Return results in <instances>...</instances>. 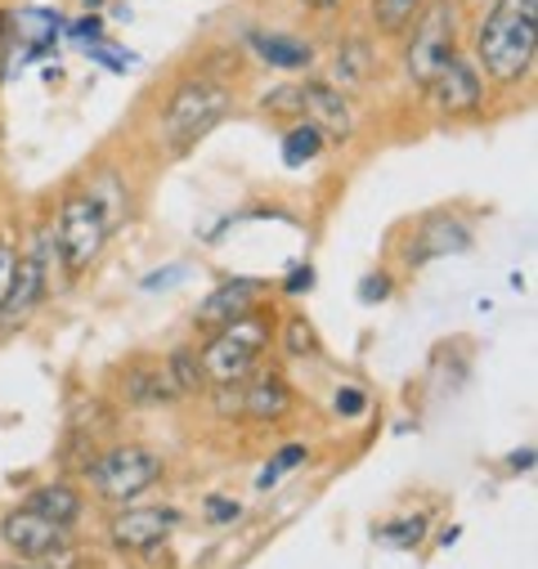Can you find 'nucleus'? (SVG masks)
Wrapping results in <instances>:
<instances>
[{
  "instance_id": "obj_1",
  "label": "nucleus",
  "mask_w": 538,
  "mask_h": 569,
  "mask_svg": "<svg viewBox=\"0 0 538 569\" xmlns=\"http://www.w3.org/2000/svg\"><path fill=\"white\" fill-rule=\"evenodd\" d=\"M538 54V0H494L476 28V68L498 86H516L534 72Z\"/></svg>"
},
{
  "instance_id": "obj_2",
  "label": "nucleus",
  "mask_w": 538,
  "mask_h": 569,
  "mask_svg": "<svg viewBox=\"0 0 538 569\" xmlns=\"http://www.w3.org/2000/svg\"><path fill=\"white\" fill-rule=\"evenodd\" d=\"M458 54V0H427L422 14L404 28V77L427 86Z\"/></svg>"
},
{
  "instance_id": "obj_3",
  "label": "nucleus",
  "mask_w": 538,
  "mask_h": 569,
  "mask_svg": "<svg viewBox=\"0 0 538 569\" xmlns=\"http://www.w3.org/2000/svg\"><path fill=\"white\" fill-rule=\"evenodd\" d=\"M229 90L211 77H189L176 86V94L167 99V112H162V134L176 153L193 149L202 134H211L225 117H229Z\"/></svg>"
},
{
  "instance_id": "obj_4",
  "label": "nucleus",
  "mask_w": 538,
  "mask_h": 569,
  "mask_svg": "<svg viewBox=\"0 0 538 569\" xmlns=\"http://www.w3.org/2000/svg\"><path fill=\"white\" fill-rule=\"evenodd\" d=\"M269 332H275V323H269V315H260V310H247V315H238L233 323L216 328L211 346L198 355L207 381H216V386L242 381V377L260 363V355H265V346H269Z\"/></svg>"
},
{
  "instance_id": "obj_5",
  "label": "nucleus",
  "mask_w": 538,
  "mask_h": 569,
  "mask_svg": "<svg viewBox=\"0 0 538 569\" xmlns=\"http://www.w3.org/2000/svg\"><path fill=\"white\" fill-rule=\"evenodd\" d=\"M86 476L99 489V498L130 502V498H140L149 485L162 480V458L145 445H117V449L99 453L94 462H86Z\"/></svg>"
},
{
  "instance_id": "obj_6",
  "label": "nucleus",
  "mask_w": 538,
  "mask_h": 569,
  "mask_svg": "<svg viewBox=\"0 0 538 569\" xmlns=\"http://www.w3.org/2000/svg\"><path fill=\"white\" fill-rule=\"evenodd\" d=\"M108 233H112V224H108L103 207L90 193H72L59 211V224H54V247H59V260L68 264V273L90 269L99 260Z\"/></svg>"
},
{
  "instance_id": "obj_7",
  "label": "nucleus",
  "mask_w": 538,
  "mask_h": 569,
  "mask_svg": "<svg viewBox=\"0 0 538 569\" xmlns=\"http://www.w3.org/2000/svg\"><path fill=\"white\" fill-rule=\"evenodd\" d=\"M422 94H427V103H431L436 112L462 117V112H476V108H480V99H485V77H480V68H476L471 59L454 54V59L422 86Z\"/></svg>"
},
{
  "instance_id": "obj_8",
  "label": "nucleus",
  "mask_w": 538,
  "mask_h": 569,
  "mask_svg": "<svg viewBox=\"0 0 538 569\" xmlns=\"http://www.w3.org/2000/svg\"><path fill=\"white\" fill-rule=\"evenodd\" d=\"M50 251H59V247H50V233H37L32 251L19 256L14 278H10V297H6V306H0L6 319H23L46 301V292H50Z\"/></svg>"
},
{
  "instance_id": "obj_9",
  "label": "nucleus",
  "mask_w": 538,
  "mask_h": 569,
  "mask_svg": "<svg viewBox=\"0 0 538 569\" xmlns=\"http://www.w3.org/2000/svg\"><path fill=\"white\" fill-rule=\"evenodd\" d=\"M0 538H6L10 551L28 556V560H41V556H54L68 542V529H59L54 520H46L32 507H23V511H10L6 516V525H0Z\"/></svg>"
},
{
  "instance_id": "obj_10",
  "label": "nucleus",
  "mask_w": 538,
  "mask_h": 569,
  "mask_svg": "<svg viewBox=\"0 0 538 569\" xmlns=\"http://www.w3.org/2000/svg\"><path fill=\"white\" fill-rule=\"evenodd\" d=\"M301 117L323 139H346L350 134V103L332 81H301Z\"/></svg>"
},
{
  "instance_id": "obj_11",
  "label": "nucleus",
  "mask_w": 538,
  "mask_h": 569,
  "mask_svg": "<svg viewBox=\"0 0 538 569\" xmlns=\"http://www.w3.org/2000/svg\"><path fill=\"white\" fill-rule=\"evenodd\" d=\"M180 525V516L171 511V507H130V511H121L117 520H112V542L117 547H130V551H140V547H153V542H162L171 529Z\"/></svg>"
},
{
  "instance_id": "obj_12",
  "label": "nucleus",
  "mask_w": 538,
  "mask_h": 569,
  "mask_svg": "<svg viewBox=\"0 0 538 569\" xmlns=\"http://www.w3.org/2000/svg\"><path fill=\"white\" fill-rule=\"evenodd\" d=\"M458 251H471V229L458 220V216H431L418 238L409 242V264H422V260H436V256H458Z\"/></svg>"
},
{
  "instance_id": "obj_13",
  "label": "nucleus",
  "mask_w": 538,
  "mask_h": 569,
  "mask_svg": "<svg viewBox=\"0 0 538 569\" xmlns=\"http://www.w3.org/2000/svg\"><path fill=\"white\" fill-rule=\"evenodd\" d=\"M121 399L130 408H158V403L180 399V390H176L167 363H134L121 372Z\"/></svg>"
},
{
  "instance_id": "obj_14",
  "label": "nucleus",
  "mask_w": 538,
  "mask_h": 569,
  "mask_svg": "<svg viewBox=\"0 0 538 569\" xmlns=\"http://www.w3.org/2000/svg\"><path fill=\"white\" fill-rule=\"evenodd\" d=\"M256 292H260L256 278H229V282H220V288L198 306V323H202V328H225V323H233L238 315H247V310L256 306Z\"/></svg>"
},
{
  "instance_id": "obj_15",
  "label": "nucleus",
  "mask_w": 538,
  "mask_h": 569,
  "mask_svg": "<svg viewBox=\"0 0 538 569\" xmlns=\"http://www.w3.org/2000/svg\"><path fill=\"white\" fill-rule=\"evenodd\" d=\"M292 408V386L279 372H260L251 386H242V417L251 421H279Z\"/></svg>"
},
{
  "instance_id": "obj_16",
  "label": "nucleus",
  "mask_w": 538,
  "mask_h": 569,
  "mask_svg": "<svg viewBox=\"0 0 538 569\" xmlns=\"http://www.w3.org/2000/svg\"><path fill=\"white\" fill-rule=\"evenodd\" d=\"M247 41H251V50H256L269 68H279V72H301V68H310V59H315L310 41L288 37V32H251Z\"/></svg>"
},
{
  "instance_id": "obj_17",
  "label": "nucleus",
  "mask_w": 538,
  "mask_h": 569,
  "mask_svg": "<svg viewBox=\"0 0 538 569\" xmlns=\"http://www.w3.org/2000/svg\"><path fill=\"white\" fill-rule=\"evenodd\" d=\"M368 72H372V46L363 37H346L337 46V59H332V86L355 90V86L368 81Z\"/></svg>"
},
{
  "instance_id": "obj_18",
  "label": "nucleus",
  "mask_w": 538,
  "mask_h": 569,
  "mask_svg": "<svg viewBox=\"0 0 538 569\" xmlns=\"http://www.w3.org/2000/svg\"><path fill=\"white\" fill-rule=\"evenodd\" d=\"M28 507H32L37 516L54 520L59 529H68V525L81 520V493H77L72 485H41V489L28 498Z\"/></svg>"
},
{
  "instance_id": "obj_19",
  "label": "nucleus",
  "mask_w": 538,
  "mask_h": 569,
  "mask_svg": "<svg viewBox=\"0 0 538 569\" xmlns=\"http://www.w3.org/2000/svg\"><path fill=\"white\" fill-rule=\"evenodd\" d=\"M422 6L427 0H368V14L381 37H404V28L422 14Z\"/></svg>"
},
{
  "instance_id": "obj_20",
  "label": "nucleus",
  "mask_w": 538,
  "mask_h": 569,
  "mask_svg": "<svg viewBox=\"0 0 538 569\" xmlns=\"http://www.w3.org/2000/svg\"><path fill=\"white\" fill-rule=\"evenodd\" d=\"M323 144H328V139H323L310 121H301V126H292V130L283 134V162H288V167H306V162H315V158L323 153Z\"/></svg>"
},
{
  "instance_id": "obj_21",
  "label": "nucleus",
  "mask_w": 538,
  "mask_h": 569,
  "mask_svg": "<svg viewBox=\"0 0 538 569\" xmlns=\"http://www.w3.org/2000/svg\"><path fill=\"white\" fill-rule=\"evenodd\" d=\"M167 368H171V381H176V390H180V395H193V390L207 381L202 359H198L193 350H176V355L167 359Z\"/></svg>"
},
{
  "instance_id": "obj_22",
  "label": "nucleus",
  "mask_w": 538,
  "mask_h": 569,
  "mask_svg": "<svg viewBox=\"0 0 538 569\" xmlns=\"http://www.w3.org/2000/svg\"><path fill=\"white\" fill-rule=\"evenodd\" d=\"M301 462H306V445H288L283 453H275V458L265 462V471L256 476V489H275V485H279L288 471H297Z\"/></svg>"
},
{
  "instance_id": "obj_23",
  "label": "nucleus",
  "mask_w": 538,
  "mask_h": 569,
  "mask_svg": "<svg viewBox=\"0 0 538 569\" xmlns=\"http://www.w3.org/2000/svg\"><path fill=\"white\" fill-rule=\"evenodd\" d=\"M422 533H427V516L386 520V525L377 529V538H381V542H390V547H418V542H422Z\"/></svg>"
},
{
  "instance_id": "obj_24",
  "label": "nucleus",
  "mask_w": 538,
  "mask_h": 569,
  "mask_svg": "<svg viewBox=\"0 0 538 569\" xmlns=\"http://www.w3.org/2000/svg\"><path fill=\"white\" fill-rule=\"evenodd\" d=\"M283 332H288V350H292V355H315V350H319L315 328H310L301 315H292V319L283 323Z\"/></svg>"
},
{
  "instance_id": "obj_25",
  "label": "nucleus",
  "mask_w": 538,
  "mask_h": 569,
  "mask_svg": "<svg viewBox=\"0 0 538 569\" xmlns=\"http://www.w3.org/2000/svg\"><path fill=\"white\" fill-rule=\"evenodd\" d=\"M260 103H265V112H301V81H297V86L269 90Z\"/></svg>"
},
{
  "instance_id": "obj_26",
  "label": "nucleus",
  "mask_w": 538,
  "mask_h": 569,
  "mask_svg": "<svg viewBox=\"0 0 538 569\" xmlns=\"http://www.w3.org/2000/svg\"><path fill=\"white\" fill-rule=\"evenodd\" d=\"M94 63H103V68H112V72H130L134 63H140V59H134V54H121V50H108L103 41H94V46H81Z\"/></svg>"
},
{
  "instance_id": "obj_27",
  "label": "nucleus",
  "mask_w": 538,
  "mask_h": 569,
  "mask_svg": "<svg viewBox=\"0 0 538 569\" xmlns=\"http://www.w3.org/2000/svg\"><path fill=\"white\" fill-rule=\"evenodd\" d=\"M185 278H189V264H167V269L149 273V278L140 282V288H145V292H171L176 282H185Z\"/></svg>"
},
{
  "instance_id": "obj_28",
  "label": "nucleus",
  "mask_w": 538,
  "mask_h": 569,
  "mask_svg": "<svg viewBox=\"0 0 538 569\" xmlns=\"http://www.w3.org/2000/svg\"><path fill=\"white\" fill-rule=\"evenodd\" d=\"M332 408H337L341 417H359V412L368 408V395H363L359 386H341V390H337V399H332Z\"/></svg>"
},
{
  "instance_id": "obj_29",
  "label": "nucleus",
  "mask_w": 538,
  "mask_h": 569,
  "mask_svg": "<svg viewBox=\"0 0 538 569\" xmlns=\"http://www.w3.org/2000/svg\"><path fill=\"white\" fill-rule=\"evenodd\" d=\"M68 37H72L77 46H94V41H103V19H99V14H90V19L72 23V28H68Z\"/></svg>"
},
{
  "instance_id": "obj_30",
  "label": "nucleus",
  "mask_w": 538,
  "mask_h": 569,
  "mask_svg": "<svg viewBox=\"0 0 538 569\" xmlns=\"http://www.w3.org/2000/svg\"><path fill=\"white\" fill-rule=\"evenodd\" d=\"M386 297H390V278H386V273H368V278L359 282V301H363V306L386 301Z\"/></svg>"
},
{
  "instance_id": "obj_31",
  "label": "nucleus",
  "mask_w": 538,
  "mask_h": 569,
  "mask_svg": "<svg viewBox=\"0 0 538 569\" xmlns=\"http://www.w3.org/2000/svg\"><path fill=\"white\" fill-rule=\"evenodd\" d=\"M14 264H19V251L10 242H0V306L10 297V278H14Z\"/></svg>"
},
{
  "instance_id": "obj_32",
  "label": "nucleus",
  "mask_w": 538,
  "mask_h": 569,
  "mask_svg": "<svg viewBox=\"0 0 538 569\" xmlns=\"http://www.w3.org/2000/svg\"><path fill=\"white\" fill-rule=\"evenodd\" d=\"M238 516H242V507L229 502V498H211V502H207V520H216V525H229V520H238Z\"/></svg>"
},
{
  "instance_id": "obj_33",
  "label": "nucleus",
  "mask_w": 538,
  "mask_h": 569,
  "mask_svg": "<svg viewBox=\"0 0 538 569\" xmlns=\"http://www.w3.org/2000/svg\"><path fill=\"white\" fill-rule=\"evenodd\" d=\"M315 288V269L310 264H301V269H292L288 278H283V292H292V297H301V292H310Z\"/></svg>"
},
{
  "instance_id": "obj_34",
  "label": "nucleus",
  "mask_w": 538,
  "mask_h": 569,
  "mask_svg": "<svg viewBox=\"0 0 538 569\" xmlns=\"http://www.w3.org/2000/svg\"><path fill=\"white\" fill-rule=\"evenodd\" d=\"M297 6L310 14H332V10H341V0H297Z\"/></svg>"
},
{
  "instance_id": "obj_35",
  "label": "nucleus",
  "mask_w": 538,
  "mask_h": 569,
  "mask_svg": "<svg viewBox=\"0 0 538 569\" xmlns=\"http://www.w3.org/2000/svg\"><path fill=\"white\" fill-rule=\"evenodd\" d=\"M534 467V449H520V453H511V471H529Z\"/></svg>"
},
{
  "instance_id": "obj_36",
  "label": "nucleus",
  "mask_w": 538,
  "mask_h": 569,
  "mask_svg": "<svg viewBox=\"0 0 538 569\" xmlns=\"http://www.w3.org/2000/svg\"><path fill=\"white\" fill-rule=\"evenodd\" d=\"M81 6H86V10H99V6H103V0H81Z\"/></svg>"
},
{
  "instance_id": "obj_37",
  "label": "nucleus",
  "mask_w": 538,
  "mask_h": 569,
  "mask_svg": "<svg viewBox=\"0 0 538 569\" xmlns=\"http://www.w3.org/2000/svg\"><path fill=\"white\" fill-rule=\"evenodd\" d=\"M14 569H19V565H14Z\"/></svg>"
}]
</instances>
